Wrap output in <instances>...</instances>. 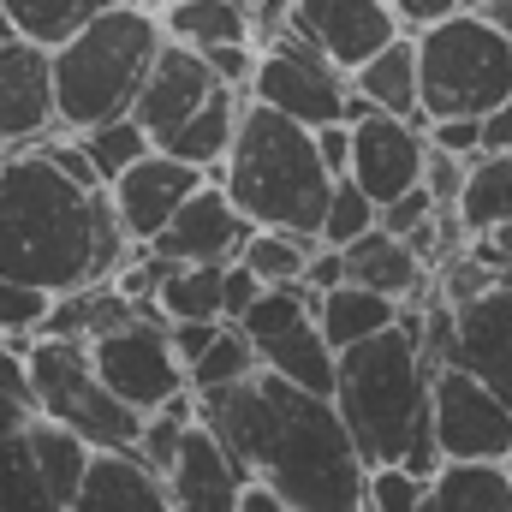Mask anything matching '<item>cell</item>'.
Listing matches in <instances>:
<instances>
[{
  "mask_svg": "<svg viewBox=\"0 0 512 512\" xmlns=\"http://www.w3.org/2000/svg\"><path fill=\"white\" fill-rule=\"evenodd\" d=\"M423 167H429V126L405 114H370L352 126V179L376 203H393L399 191L423 185Z\"/></svg>",
  "mask_w": 512,
  "mask_h": 512,
  "instance_id": "obj_15",
  "label": "cell"
},
{
  "mask_svg": "<svg viewBox=\"0 0 512 512\" xmlns=\"http://www.w3.org/2000/svg\"><path fill=\"white\" fill-rule=\"evenodd\" d=\"M501 286V268L495 262H483L477 251H459L447 256L441 268H435V298H447L453 310H465V304H477L483 292H495Z\"/></svg>",
  "mask_w": 512,
  "mask_h": 512,
  "instance_id": "obj_38",
  "label": "cell"
},
{
  "mask_svg": "<svg viewBox=\"0 0 512 512\" xmlns=\"http://www.w3.org/2000/svg\"><path fill=\"white\" fill-rule=\"evenodd\" d=\"M245 108H251V90L221 84L161 149H173L179 161H191V167H203L209 179H221V167H227V155H233V143H239V126H245Z\"/></svg>",
  "mask_w": 512,
  "mask_h": 512,
  "instance_id": "obj_22",
  "label": "cell"
},
{
  "mask_svg": "<svg viewBox=\"0 0 512 512\" xmlns=\"http://www.w3.org/2000/svg\"><path fill=\"white\" fill-rule=\"evenodd\" d=\"M304 286H310V292H334V286H346V251H340V245H316Z\"/></svg>",
  "mask_w": 512,
  "mask_h": 512,
  "instance_id": "obj_50",
  "label": "cell"
},
{
  "mask_svg": "<svg viewBox=\"0 0 512 512\" xmlns=\"http://www.w3.org/2000/svg\"><path fill=\"white\" fill-rule=\"evenodd\" d=\"M167 36L185 48H221V42H256V12L251 0H173L161 12Z\"/></svg>",
  "mask_w": 512,
  "mask_h": 512,
  "instance_id": "obj_27",
  "label": "cell"
},
{
  "mask_svg": "<svg viewBox=\"0 0 512 512\" xmlns=\"http://www.w3.org/2000/svg\"><path fill=\"white\" fill-rule=\"evenodd\" d=\"M161 310L167 322L185 316L227 322V262H173V274L161 280Z\"/></svg>",
  "mask_w": 512,
  "mask_h": 512,
  "instance_id": "obj_30",
  "label": "cell"
},
{
  "mask_svg": "<svg viewBox=\"0 0 512 512\" xmlns=\"http://www.w3.org/2000/svg\"><path fill=\"white\" fill-rule=\"evenodd\" d=\"M239 512H298V507H292V501H280L274 489L251 483V489H245V507H239Z\"/></svg>",
  "mask_w": 512,
  "mask_h": 512,
  "instance_id": "obj_54",
  "label": "cell"
},
{
  "mask_svg": "<svg viewBox=\"0 0 512 512\" xmlns=\"http://www.w3.org/2000/svg\"><path fill=\"white\" fill-rule=\"evenodd\" d=\"M203 179H209V173L191 167V161H179L173 149H149L143 161H131L108 191H114V209H120V221H126L131 239H137V245H155L161 227L191 203V191H197Z\"/></svg>",
  "mask_w": 512,
  "mask_h": 512,
  "instance_id": "obj_14",
  "label": "cell"
},
{
  "mask_svg": "<svg viewBox=\"0 0 512 512\" xmlns=\"http://www.w3.org/2000/svg\"><path fill=\"white\" fill-rule=\"evenodd\" d=\"M423 507H429V477H417L405 465H370L364 512H423Z\"/></svg>",
  "mask_w": 512,
  "mask_h": 512,
  "instance_id": "obj_39",
  "label": "cell"
},
{
  "mask_svg": "<svg viewBox=\"0 0 512 512\" xmlns=\"http://www.w3.org/2000/svg\"><path fill=\"white\" fill-rule=\"evenodd\" d=\"M66 512H179L167 477L137 453V447H102L78 501Z\"/></svg>",
  "mask_w": 512,
  "mask_h": 512,
  "instance_id": "obj_18",
  "label": "cell"
},
{
  "mask_svg": "<svg viewBox=\"0 0 512 512\" xmlns=\"http://www.w3.org/2000/svg\"><path fill=\"white\" fill-rule=\"evenodd\" d=\"M423 114H495L512 96V36L495 30L477 6H459L417 30Z\"/></svg>",
  "mask_w": 512,
  "mask_h": 512,
  "instance_id": "obj_6",
  "label": "cell"
},
{
  "mask_svg": "<svg viewBox=\"0 0 512 512\" xmlns=\"http://www.w3.org/2000/svg\"><path fill=\"white\" fill-rule=\"evenodd\" d=\"M429 215H435L429 185H411V191H399L393 203H382V227L387 233H399V239H411L417 227H429Z\"/></svg>",
  "mask_w": 512,
  "mask_h": 512,
  "instance_id": "obj_43",
  "label": "cell"
},
{
  "mask_svg": "<svg viewBox=\"0 0 512 512\" xmlns=\"http://www.w3.org/2000/svg\"><path fill=\"white\" fill-rule=\"evenodd\" d=\"M131 316H143V310L131 304V298L120 292V286H114V280H90V286H78V292H60V298H54V310H48L42 334L96 340V334H108V328L131 322Z\"/></svg>",
  "mask_w": 512,
  "mask_h": 512,
  "instance_id": "obj_28",
  "label": "cell"
},
{
  "mask_svg": "<svg viewBox=\"0 0 512 512\" xmlns=\"http://www.w3.org/2000/svg\"><path fill=\"white\" fill-rule=\"evenodd\" d=\"M24 346L30 340L0 334V393H12V399H30V358H24Z\"/></svg>",
  "mask_w": 512,
  "mask_h": 512,
  "instance_id": "obj_48",
  "label": "cell"
},
{
  "mask_svg": "<svg viewBox=\"0 0 512 512\" xmlns=\"http://www.w3.org/2000/svg\"><path fill=\"white\" fill-rule=\"evenodd\" d=\"M108 191H84L60 161L36 149H6L0 161V274L42 292H78L96 280Z\"/></svg>",
  "mask_w": 512,
  "mask_h": 512,
  "instance_id": "obj_3",
  "label": "cell"
},
{
  "mask_svg": "<svg viewBox=\"0 0 512 512\" xmlns=\"http://www.w3.org/2000/svg\"><path fill=\"white\" fill-rule=\"evenodd\" d=\"M429 143L453 149V155H483V120L477 114H441V120H429Z\"/></svg>",
  "mask_w": 512,
  "mask_h": 512,
  "instance_id": "obj_44",
  "label": "cell"
},
{
  "mask_svg": "<svg viewBox=\"0 0 512 512\" xmlns=\"http://www.w3.org/2000/svg\"><path fill=\"white\" fill-rule=\"evenodd\" d=\"M471 161H477V155H453V149H435V143H429V167H423L429 197H435V203H459L465 185H471Z\"/></svg>",
  "mask_w": 512,
  "mask_h": 512,
  "instance_id": "obj_41",
  "label": "cell"
},
{
  "mask_svg": "<svg viewBox=\"0 0 512 512\" xmlns=\"http://www.w3.org/2000/svg\"><path fill=\"white\" fill-rule=\"evenodd\" d=\"M334 405L370 465H405L417 477H441L447 453L435 441V364L423 358V304L340 352Z\"/></svg>",
  "mask_w": 512,
  "mask_h": 512,
  "instance_id": "obj_2",
  "label": "cell"
},
{
  "mask_svg": "<svg viewBox=\"0 0 512 512\" xmlns=\"http://www.w3.org/2000/svg\"><path fill=\"white\" fill-rule=\"evenodd\" d=\"M483 18H489L495 30H507V36H512V0H489V6H483Z\"/></svg>",
  "mask_w": 512,
  "mask_h": 512,
  "instance_id": "obj_55",
  "label": "cell"
},
{
  "mask_svg": "<svg viewBox=\"0 0 512 512\" xmlns=\"http://www.w3.org/2000/svg\"><path fill=\"white\" fill-rule=\"evenodd\" d=\"M399 316H405L399 298L370 292V286H358V280H346V286H334V292L316 298V322H322V334L334 340V352H346V346H358V340L393 328Z\"/></svg>",
  "mask_w": 512,
  "mask_h": 512,
  "instance_id": "obj_25",
  "label": "cell"
},
{
  "mask_svg": "<svg viewBox=\"0 0 512 512\" xmlns=\"http://www.w3.org/2000/svg\"><path fill=\"white\" fill-rule=\"evenodd\" d=\"M18 30H12V12H6V0H0V42H12Z\"/></svg>",
  "mask_w": 512,
  "mask_h": 512,
  "instance_id": "obj_56",
  "label": "cell"
},
{
  "mask_svg": "<svg viewBox=\"0 0 512 512\" xmlns=\"http://www.w3.org/2000/svg\"><path fill=\"white\" fill-rule=\"evenodd\" d=\"M102 6L108 0H6L12 30L30 36V42H42V48H66Z\"/></svg>",
  "mask_w": 512,
  "mask_h": 512,
  "instance_id": "obj_32",
  "label": "cell"
},
{
  "mask_svg": "<svg viewBox=\"0 0 512 512\" xmlns=\"http://www.w3.org/2000/svg\"><path fill=\"white\" fill-rule=\"evenodd\" d=\"M0 512H66L36 459V405L0 393Z\"/></svg>",
  "mask_w": 512,
  "mask_h": 512,
  "instance_id": "obj_19",
  "label": "cell"
},
{
  "mask_svg": "<svg viewBox=\"0 0 512 512\" xmlns=\"http://www.w3.org/2000/svg\"><path fill=\"white\" fill-rule=\"evenodd\" d=\"M292 6H298V0H256V6H251V12H256V48H262V42H274L280 30H292Z\"/></svg>",
  "mask_w": 512,
  "mask_h": 512,
  "instance_id": "obj_51",
  "label": "cell"
},
{
  "mask_svg": "<svg viewBox=\"0 0 512 512\" xmlns=\"http://www.w3.org/2000/svg\"><path fill=\"white\" fill-rule=\"evenodd\" d=\"M96 453H102V447H90L78 429H66L60 417H42V411H36V459H42V477H48V489L60 495V507L78 501V489H84Z\"/></svg>",
  "mask_w": 512,
  "mask_h": 512,
  "instance_id": "obj_29",
  "label": "cell"
},
{
  "mask_svg": "<svg viewBox=\"0 0 512 512\" xmlns=\"http://www.w3.org/2000/svg\"><path fill=\"white\" fill-rule=\"evenodd\" d=\"M60 126V72L54 48L12 36L0 42V149H36Z\"/></svg>",
  "mask_w": 512,
  "mask_h": 512,
  "instance_id": "obj_11",
  "label": "cell"
},
{
  "mask_svg": "<svg viewBox=\"0 0 512 512\" xmlns=\"http://www.w3.org/2000/svg\"><path fill=\"white\" fill-rule=\"evenodd\" d=\"M495 239H501V245H507V251H512V221H507V227H501V233H495Z\"/></svg>",
  "mask_w": 512,
  "mask_h": 512,
  "instance_id": "obj_58",
  "label": "cell"
},
{
  "mask_svg": "<svg viewBox=\"0 0 512 512\" xmlns=\"http://www.w3.org/2000/svg\"><path fill=\"white\" fill-rule=\"evenodd\" d=\"M167 42L161 12L137 6V0H108L66 48H54V72H60V126L90 131L102 120H120L137 108V90L155 66Z\"/></svg>",
  "mask_w": 512,
  "mask_h": 512,
  "instance_id": "obj_5",
  "label": "cell"
},
{
  "mask_svg": "<svg viewBox=\"0 0 512 512\" xmlns=\"http://www.w3.org/2000/svg\"><path fill=\"white\" fill-rule=\"evenodd\" d=\"M465 6H477V12H483V6H489V0H465Z\"/></svg>",
  "mask_w": 512,
  "mask_h": 512,
  "instance_id": "obj_59",
  "label": "cell"
},
{
  "mask_svg": "<svg viewBox=\"0 0 512 512\" xmlns=\"http://www.w3.org/2000/svg\"><path fill=\"white\" fill-rule=\"evenodd\" d=\"M167 328H173V346H179V358H185V370H191V364H197V358H203V352L221 340V328H227V322H209V316H185V322H167Z\"/></svg>",
  "mask_w": 512,
  "mask_h": 512,
  "instance_id": "obj_46",
  "label": "cell"
},
{
  "mask_svg": "<svg viewBox=\"0 0 512 512\" xmlns=\"http://www.w3.org/2000/svg\"><path fill=\"white\" fill-rule=\"evenodd\" d=\"M465 0H393V12L405 18V30H423V24H435V18H447V12H459Z\"/></svg>",
  "mask_w": 512,
  "mask_h": 512,
  "instance_id": "obj_52",
  "label": "cell"
},
{
  "mask_svg": "<svg viewBox=\"0 0 512 512\" xmlns=\"http://www.w3.org/2000/svg\"><path fill=\"white\" fill-rule=\"evenodd\" d=\"M137 6H149V12H167V6H173V0H137Z\"/></svg>",
  "mask_w": 512,
  "mask_h": 512,
  "instance_id": "obj_57",
  "label": "cell"
},
{
  "mask_svg": "<svg viewBox=\"0 0 512 512\" xmlns=\"http://www.w3.org/2000/svg\"><path fill=\"white\" fill-rule=\"evenodd\" d=\"M346 280H358V286H370V292H387V298H399V304H417V298H429L435 292V268L417 256L411 239H399V233H364L358 245H346Z\"/></svg>",
  "mask_w": 512,
  "mask_h": 512,
  "instance_id": "obj_21",
  "label": "cell"
},
{
  "mask_svg": "<svg viewBox=\"0 0 512 512\" xmlns=\"http://www.w3.org/2000/svg\"><path fill=\"white\" fill-rule=\"evenodd\" d=\"M24 358H30V405L42 417H60L90 447H137L149 411H137L131 399H120L114 387L102 382V370L90 358V340L30 334Z\"/></svg>",
  "mask_w": 512,
  "mask_h": 512,
  "instance_id": "obj_7",
  "label": "cell"
},
{
  "mask_svg": "<svg viewBox=\"0 0 512 512\" xmlns=\"http://www.w3.org/2000/svg\"><path fill=\"white\" fill-rule=\"evenodd\" d=\"M453 364L477 370L512 405V280H501L495 292H483L477 304L459 310V352Z\"/></svg>",
  "mask_w": 512,
  "mask_h": 512,
  "instance_id": "obj_20",
  "label": "cell"
},
{
  "mask_svg": "<svg viewBox=\"0 0 512 512\" xmlns=\"http://www.w3.org/2000/svg\"><path fill=\"white\" fill-rule=\"evenodd\" d=\"M459 209H465V221H471V233H501L512 221V155H477L471 161V185H465V197H459Z\"/></svg>",
  "mask_w": 512,
  "mask_h": 512,
  "instance_id": "obj_31",
  "label": "cell"
},
{
  "mask_svg": "<svg viewBox=\"0 0 512 512\" xmlns=\"http://www.w3.org/2000/svg\"><path fill=\"white\" fill-rule=\"evenodd\" d=\"M221 90V78H215V66H209V54L203 48H185V42H161V54H155V66H149V78H143V90H137V120L149 126L155 143H167L173 131L185 126L209 96Z\"/></svg>",
  "mask_w": 512,
  "mask_h": 512,
  "instance_id": "obj_16",
  "label": "cell"
},
{
  "mask_svg": "<svg viewBox=\"0 0 512 512\" xmlns=\"http://www.w3.org/2000/svg\"><path fill=\"white\" fill-rule=\"evenodd\" d=\"M292 30L316 42L328 60H340L346 72H358L393 36H405V18L393 12V0H298Z\"/></svg>",
  "mask_w": 512,
  "mask_h": 512,
  "instance_id": "obj_12",
  "label": "cell"
},
{
  "mask_svg": "<svg viewBox=\"0 0 512 512\" xmlns=\"http://www.w3.org/2000/svg\"><path fill=\"white\" fill-rule=\"evenodd\" d=\"M78 143H84V149H90V161L108 173V185L126 173L131 161H143L149 149H161V143L149 137V126H143L137 114H120V120H102V126L78 131Z\"/></svg>",
  "mask_w": 512,
  "mask_h": 512,
  "instance_id": "obj_34",
  "label": "cell"
},
{
  "mask_svg": "<svg viewBox=\"0 0 512 512\" xmlns=\"http://www.w3.org/2000/svg\"><path fill=\"white\" fill-rule=\"evenodd\" d=\"M256 221L233 203V191L221 179H203L191 191V203L161 227V239L149 251L173 256V262H239L245 245H251Z\"/></svg>",
  "mask_w": 512,
  "mask_h": 512,
  "instance_id": "obj_13",
  "label": "cell"
},
{
  "mask_svg": "<svg viewBox=\"0 0 512 512\" xmlns=\"http://www.w3.org/2000/svg\"><path fill=\"white\" fill-rule=\"evenodd\" d=\"M322 245V233H280V227H256L245 262L262 274V286H298L310 274V256Z\"/></svg>",
  "mask_w": 512,
  "mask_h": 512,
  "instance_id": "obj_33",
  "label": "cell"
},
{
  "mask_svg": "<svg viewBox=\"0 0 512 512\" xmlns=\"http://www.w3.org/2000/svg\"><path fill=\"white\" fill-rule=\"evenodd\" d=\"M316 149H322V161L334 167V179H346V173H352V120L316 126Z\"/></svg>",
  "mask_w": 512,
  "mask_h": 512,
  "instance_id": "obj_49",
  "label": "cell"
},
{
  "mask_svg": "<svg viewBox=\"0 0 512 512\" xmlns=\"http://www.w3.org/2000/svg\"><path fill=\"white\" fill-rule=\"evenodd\" d=\"M435 441L447 459H512V405L465 364L435 370Z\"/></svg>",
  "mask_w": 512,
  "mask_h": 512,
  "instance_id": "obj_10",
  "label": "cell"
},
{
  "mask_svg": "<svg viewBox=\"0 0 512 512\" xmlns=\"http://www.w3.org/2000/svg\"><path fill=\"white\" fill-rule=\"evenodd\" d=\"M42 149H48V155L60 161V173H66L72 185H84V191H108V173H102V167L90 161V149L78 143V131H66V137H48Z\"/></svg>",
  "mask_w": 512,
  "mask_h": 512,
  "instance_id": "obj_42",
  "label": "cell"
},
{
  "mask_svg": "<svg viewBox=\"0 0 512 512\" xmlns=\"http://www.w3.org/2000/svg\"><path fill=\"white\" fill-rule=\"evenodd\" d=\"M382 227V203L346 173V179H334V197H328V215H322V245H358L364 233H376Z\"/></svg>",
  "mask_w": 512,
  "mask_h": 512,
  "instance_id": "obj_36",
  "label": "cell"
},
{
  "mask_svg": "<svg viewBox=\"0 0 512 512\" xmlns=\"http://www.w3.org/2000/svg\"><path fill=\"white\" fill-rule=\"evenodd\" d=\"M90 358L102 370V382L114 387L120 399H131L137 411H161L173 393L191 387V370L173 346V328L167 316H131L120 328L96 334L90 340Z\"/></svg>",
  "mask_w": 512,
  "mask_h": 512,
  "instance_id": "obj_9",
  "label": "cell"
},
{
  "mask_svg": "<svg viewBox=\"0 0 512 512\" xmlns=\"http://www.w3.org/2000/svg\"><path fill=\"white\" fill-rule=\"evenodd\" d=\"M507 465H512V459H507Z\"/></svg>",
  "mask_w": 512,
  "mask_h": 512,
  "instance_id": "obj_61",
  "label": "cell"
},
{
  "mask_svg": "<svg viewBox=\"0 0 512 512\" xmlns=\"http://www.w3.org/2000/svg\"><path fill=\"white\" fill-rule=\"evenodd\" d=\"M167 489H173V507L179 512H239L251 477L233 459V447L197 417L185 447H179V459H173V471H167Z\"/></svg>",
  "mask_w": 512,
  "mask_h": 512,
  "instance_id": "obj_17",
  "label": "cell"
},
{
  "mask_svg": "<svg viewBox=\"0 0 512 512\" xmlns=\"http://www.w3.org/2000/svg\"><path fill=\"white\" fill-rule=\"evenodd\" d=\"M352 90H364L382 114H405L417 126H429L423 114V66H417V30L393 36L382 54H370L358 72H352Z\"/></svg>",
  "mask_w": 512,
  "mask_h": 512,
  "instance_id": "obj_23",
  "label": "cell"
},
{
  "mask_svg": "<svg viewBox=\"0 0 512 512\" xmlns=\"http://www.w3.org/2000/svg\"><path fill=\"white\" fill-rule=\"evenodd\" d=\"M251 6H256V0H251Z\"/></svg>",
  "mask_w": 512,
  "mask_h": 512,
  "instance_id": "obj_60",
  "label": "cell"
},
{
  "mask_svg": "<svg viewBox=\"0 0 512 512\" xmlns=\"http://www.w3.org/2000/svg\"><path fill=\"white\" fill-rule=\"evenodd\" d=\"M221 185L233 191V203L251 215L256 227H280V233H322L328 197H334V167L316 149V131L268 102L245 108L239 143L221 167Z\"/></svg>",
  "mask_w": 512,
  "mask_h": 512,
  "instance_id": "obj_4",
  "label": "cell"
},
{
  "mask_svg": "<svg viewBox=\"0 0 512 512\" xmlns=\"http://www.w3.org/2000/svg\"><path fill=\"white\" fill-rule=\"evenodd\" d=\"M256 370H262V346H256L239 322H227L221 340L191 364V387H197V393H209V387H233V382H245V376H256Z\"/></svg>",
  "mask_w": 512,
  "mask_h": 512,
  "instance_id": "obj_35",
  "label": "cell"
},
{
  "mask_svg": "<svg viewBox=\"0 0 512 512\" xmlns=\"http://www.w3.org/2000/svg\"><path fill=\"white\" fill-rule=\"evenodd\" d=\"M197 417L233 447L251 483L298 512H364L370 459L358 453L334 393H310L262 364L245 382L197 393Z\"/></svg>",
  "mask_w": 512,
  "mask_h": 512,
  "instance_id": "obj_1",
  "label": "cell"
},
{
  "mask_svg": "<svg viewBox=\"0 0 512 512\" xmlns=\"http://www.w3.org/2000/svg\"><path fill=\"white\" fill-rule=\"evenodd\" d=\"M316 298H322V292H310L304 280H298V286H262V298L245 310V322H239V328L251 334L256 346H262V340H280L286 328H298V322H310V316H316Z\"/></svg>",
  "mask_w": 512,
  "mask_h": 512,
  "instance_id": "obj_37",
  "label": "cell"
},
{
  "mask_svg": "<svg viewBox=\"0 0 512 512\" xmlns=\"http://www.w3.org/2000/svg\"><path fill=\"white\" fill-rule=\"evenodd\" d=\"M251 96L316 131V126H328V120H346L352 72H346L340 60H328L316 42H304L298 30H280V36L262 42V54H256Z\"/></svg>",
  "mask_w": 512,
  "mask_h": 512,
  "instance_id": "obj_8",
  "label": "cell"
},
{
  "mask_svg": "<svg viewBox=\"0 0 512 512\" xmlns=\"http://www.w3.org/2000/svg\"><path fill=\"white\" fill-rule=\"evenodd\" d=\"M256 42H221V48H209V66H215V78L221 84H233V90H251L256 78Z\"/></svg>",
  "mask_w": 512,
  "mask_h": 512,
  "instance_id": "obj_45",
  "label": "cell"
},
{
  "mask_svg": "<svg viewBox=\"0 0 512 512\" xmlns=\"http://www.w3.org/2000/svg\"><path fill=\"white\" fill-rule=\"evenodd\" d=\"M48 310H54V292H42V286H30V280L0 274V334L30 340V334H42Z\"/></svg>",
  "mask_w": 512,
  "mask_h": 512,
  "instance_id": "obj_40",
  "label": "cell"
},
{
  "mask_svg": "<svg viewBox=\"0 0 512 512\" xmlns=\"http://www.w3.org/2000/svg\"><path fill=\"white\" fill-rule=\"evenodd\" d=\"M256 298H262V274H256L245 256L227 262V322H245V310H251Z\"/></svg>",
  "mask_w": 512,
  "mask_h": 512,
  "instance_id": "obj_47",
  "label": "cell"
},
{
  "mask_svg": "<svg viewBox=\"0 0 512 512\" xmlns=\"http://www.w3.org/2000/svg\"><path fill=\"white\" fill-rule=\"evenodd\" d=\"M435 512H512V465L507 459H447L429 483Z\"/></svg>",
  "mask_w": 512,
  "mask_h": 512,
  "instance_id": "obj_24",
  "label": "cell"
},
{
  "mask_svg": "<svg viewBox=\"0 0 512 512\" xmlns=\"http://www.w3.org/2000/svg\"><path fill=\"white\" fill-rule=\"evenodd\" d=\"M262 364L274 376H286V382L310 387V393H334L340 387V352H334V340L322 334L316 316L298 322V328H286L280 340H262Z\"/></svg>",
  "mask_w": 512,
  "mask_h": 512,
  "instance_id": "obj_26",
  "label": "cell"
},
{
  "mask_svg": "<svg viewBox=\"0 0 512 512\" xmlns=\"http://www.w3.org/2000/svg\"><path fill=\"white\" fill-rule=\"evenodd\" d=\"M483 149L489 155H512V96L495 114H483Z\"/></svg>",
  "mask_w": 512,
  "mask_h": 512,
  "instance_id": "obj_53",
  "label": "cell"
}]
</instances>
